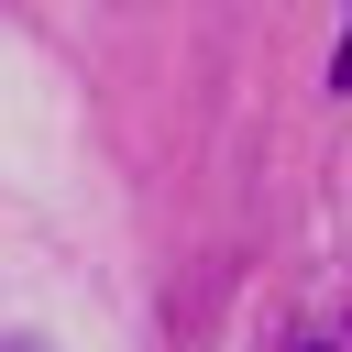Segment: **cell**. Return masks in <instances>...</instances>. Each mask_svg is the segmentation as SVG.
Segmentation results:
<instances>
[{
	"instance_id": "cell-1",
	"label": "cell",
	"mask_w": 352,
	"mask_h": 352,
	"mask_svg": "<svg viewBox=\"0 0 352 352\" xmlns=\"http://www.w3.org/2000/svg\"><path fill=\"white\" fill-rule=\"evenodd\" d=\"M330 77H341V88H352V22H341V55H330Z\"/></svg>"
},
{
	"instance_id": "cell-2",
	"label": "cell",
	"mask_w": 352,
	"mask_h": 352,
	"mask_svg": "<svg viewBox=\"0 0 352 352\" xmlns=\"http://www.w3.org/2000/svg\"><path fill=\"white\" fill-rule=\"evenodd\" d=\"M0 352H33V341H0Z\"/></svg>"
},
{
	"instance_id": "cell-3",
	"label": "cell",
	"mask_w": 352,
	"mask_h": 352,
	"mask_svg": "<svg viewBox=\"0 0 352 352\" xmlns=\"http://www.w3.org/2000/svg\"><path fill=\"white\" fill-rule=\"evenodd\" d=\"M308 352H330V341H308Z\"/></svg>"
}]
</instances>
